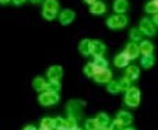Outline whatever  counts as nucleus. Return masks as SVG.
Masks as SVG:
<instances>
[{
  "label": "nucleus",
  "mask_w": 158,
  "mask_h": 130,
  "mask_svg": "<svg viewBox=\"0 0 158 130\" xmlns=\"http://www.w3.org/2000/svg\"><path fill=\"white\" fill-rule=\"evenodd\" d=\"M125 102L126 105H129L130 108H136L140 103V91L136 87H130L126 91V97H125Z\"/></svg>",
  "instance_id": "obj_1"
},
{
  "label": "nucleus",
  "mask_w": 158,
  "mask_h": 130,
  "mask_svg": "<svg viewBox=\"0 0 158 130\" xmlns=\"http://www.w3.org/2000/svg\"><path fill=\"white\" fill-rule=\"evenodd\" d=\"M85 103L83 102V101H72V102L67 105V113H69V116H73V118H81V115H83V108Z\"/></svg>",
  "instance_id": "obj_2"
},
{
  "label": "nucleus",
  "mask_w": 158,
  "mask_h": 130,
  "mask_svg": "<svg viewBox=\"0 0 158 130\" xmlns=\"http://www.w3.org/2000/svg\"><path fill=\"white\" fill-rule=\"evenodd\" d=\"M59 102V95L57 92H51V91H45L39 95V103L44 107H51L55 103Z\"/></svg>",
  "instance_id": "obj_3"
},
{
  "label": "nucleus",
  "mask_w": 158,
  "mask_h": 130,
  "mask_svg": "<svg viewBox=\"0 0 158 130\" xmlns=\"http://www.w3.org/2000/svg\"><path fill=\"white\" fill-rule=\"evenodd\" d=\"M127 24V18L122 14H118V15H112V17L108 18L106 21V25L112 30H119V28H123Z\"/></svg>",
  "instance_id": "obj_4"
},
{
  "label": "nucleus",
  "mask_w": 158,
  "mask_h": 130,
  "mask_svg": "<svg viewBox=\"0 0 158 130\" xmlns=\"http://www.w3.org/2000/svg\"><path fill=\"white\" fill-rule=\"evenodd\" d=\"M97 83H109L112 80V73L108 69H102V70H97V73L93 77Z\"/></svg>",
  "instance_id": "obj_5"
},
{
  "label": "nucleus",
  "mask_w": 158,
  "mask_h": 130,
  "mask_svg": "<svg viewBox=\"0 0 158 130\" xmlns=\"http://www.w3.org/2000/svg\"><path fill=\"white\" fill-rule=\"evenodd\" d=\"M140 31L141 34H146V35H154L155 34V27L154 24L151 23L150 20H147V18H143V20L140 21Z\"/></svg>",
  "instance_id": "obj_6"
},
{
  "label": "nucleus",
  "mask_w": 158,
  "mask_h": 130,
  "mask_svg": "<svg viewBox=\"0 0 158 130\" xmlns=\"http://www.w3.org/2000/svg\"><path fill=\"white\" fill-rule=\"evenodd\" d=\"M123 53L127 56L129 60H133V59H136V57L139 56L140 50H139V46L134 44V42H130V44H127V46H126V49H125Z\"/></svg>",
  "instance_id": "obj_7"
},
{
  "label": "nucleus",
  "mask_w": 158,
  "mask_h": 130,
  "mask_svg": "<svg viewBox=\"0 0 158 130\" xmlns=\"http://www.w3.org/2000/svg\"><path fill=\"white\" fill-rule=\"evenodd\" d=\"M105 52V45L101 41H91V55L94 57L102 56Z\"/></svg>",
  "instance_id": "obj_8"
},
{
  "label": "nucleus",
  "mask_w": 158,
  "mask_h": 130,
  "mask_svg": "<svg viewBox=\"0 0 158 130\" xmlns=\"http://www.w3.org/2000/svg\"><path fill=\"white\" fill-rule=\"evenodd\" d=\"M63 76V69L60 66H52L51 69L48 70V77L49 80H56L59 81Z\"/></svg>",
  "instance_id": "obj_9"
},
{
  "label": "nucleus",
  "mask_w": 158,
  "mask_h": 130,
  "mask_svg": "<svg viewBox=\"0 0 158 130\" xmlns=\"http://www.w3.org/2000/svg\"><path fill=\"white\" fill-rule=\"evenodd\" d=\"M74 17H76L74 11H72V10H63L62 14H60V17H59V20L63 25H67V24H70V23L74 21Z\"/></svg>",
  "instance_id": "obj_10"
},
{
  "label": "nucleus",
  "mask_w": 158,
  "mask_h": 130,
  "mask_svg": "<svg viewBox=\"0 0 158 130\" xmlns=\"http://www.w3.org/2000/svg\"><path fill=\"white\" fill-rule=\"evenodd\" d=\"M116 120H119L122 124L127 126V124H130L131 122H133V116H131L129 112H125V111H120V112L118 113V116H116Z\"/></svg>",
  "instance_id": "obj_11"
},
{
  "label": "nucleus",
  "mask_w": 158,
  "mask_h": 130,
  "mask_svg": "<svg viewBox=\"0 0 158 130\" xmlns=\"http://www.w3.org/2000/svg\"><path fill=\"white\" fill-rule=\"evenodd\" d=\"M139 76H140V69L137 66H129L127 70H126V77H127L130 81L137 80Z\"/></svg>",
  "instance_id": "obj_12"
},
{
  "label": "nucleus",
  "mask_w": 158,
  "mask_h": 130,
  "mask_svg": "<svg viewBox=\"0 0 158 130\" xmlns=\"http://www.w3.org/2000/svg\"><path fill=\"white\" fill-rule=\"evenodd\" d=\"M89 11L93 13V14H104L105 13V9H106V7H105V4L102 3V2H94L93 4H89Z\"/></svg>",
  "instance_id": "obj_13"
},
{
  "label": "nucleus",
  "mask_w": 158,
  "mask_h": 130,
  "mask_svg": "<svg viewBox=\"0 0 158 130\" xmlns=\"http://www.w3.org/2000/svg\"><path fill=\"white\" fill-rule=\"evenodd\" d=\"M139 50H140V53L141 55H151L152 53V50H154V46H152V44L151 42H148V41H143L140 44V46H139Z\"/></svg>",
  "instance_id": "obj_14"
},
{
  "label": "nucleus",
  "mask_w": 158,
  "mask_h": 130,
  "mask_svg": "<svg viewBox=\"0 0 158 130\" xmlns=\"http://www.w3.org/2000/svg\"><path fill=\"white\" fill-rule=\"evenodd\" d=\"M78 49H80V52L84 55V56L91 55V41H89V39H83V41L80 42Z\"/></svg>",
  "instance_id": "obj_15"
},
{
  "label": "nucleus",
  "mask_w": 158,
  "mask_h": 130,
  "mask_svg": "<svg viewBox=\"0 0 158 130\" xmlns=\"http://www.w3.org/2000/svg\"><path fill=\"white\" fill-rule=\"evenodd\" d=\"M114 9L116 13H119V14H122V13H125L126 10L129 9V3L127 0H116L114 4Z\"/></svg>",
  "instance_id": "obj_16"
},
{
  "label": "nucleus",
  "mask_w": 158,
  "mask_h": 130,
  "mask_svg": "<svg viewBox=\"0 0 158 130\" xmlns=\"http://www.w3.org/2000/svg\"><path fill=\"white\" fill-rule=\"evenodd\" d=\"M32 87L35 88V91H46V81L42 77H36L32 81Z\"/></svg>",
  "instance_id": "obj_17"
},
{
  "label": "nucleus",
  "mask_w": 158,
  "mask_h": 130,
  "mask_svg": "<svg viewBox=\"0 0 158 130\" xmlns=\"http://www.w3.org/2000/svg\"><path fill=\"white\" fill-rule=\"evenodd\" d=\"M115 66L118 67H125V66H129V59L125 53H119L116 57H115Z\"/></svg>",
  "instance_id": "obj_18"
},
{
  "label": "nucleus",
  "mask_w": 158,
  "mask_h": 130,
  "mask_svg": "<svg viewBox=\"0 0 158 130\" xmlns=\"http://www.w3.org/2000/svg\"><path fill=\"white\" fill-rule=\"evenodd\" d=\"M154 62H155V59L152 55H146V56L141 57V66L146 69H151L154 66Z\"/></svg>",
  "instance_id": "obj_19"
},
{
  "label": "nucleus",
  "mask_w": 158,
  "mask_h": 130,
  "mask_svg": "<svg viewBox=\"0 0 158 130\" xmlns=\"http://www.w3.org/2000/svg\"><path fill=\"white\" fill-rule=\"evenodd\" d=\"M94 65H95L97 70H102V69H108V62L106 59H104L102 56H97L94 60Z\"/></svg>",
  "instance_id": "obj_20"
},
{
  "label": "nucleus",
  "mask_w": 158,
  "mask_h": 130,
  "mask_svg": "<svg viewBox=\"0 0 158 130\" xmlns=\"http://www.w3.org/2000/svg\"><path fill=\"white\" fill-rule=\"evenodd\" d=\"M60 90V83L56 80H49V83H46V91L51 92H57Z\"/></svg>",
  "instance_id": "obj_21"
},
{
  "label": "nucleus",
  "mask_w": 158,
  "mask_h": 130,
  "mask_svg": "<svg viewBox=\"0 0 158 130\" xmlns=\"http://www.w3.org/2000/svg\"><path fill=\"white\" fill-rule=\"evenodd\" d=\"M74 127H77V119L69 116L67 119H64V129L66 130H73Z\"/></svg>",
  "instance_id": "obj_22"
},
{
  "label": "nucleus",
  "mask_w": 158,
  "mask_h": 130,
  "mask_svg": "<svg viewBox=\"0 0 158 130\" xmlns=\"http://www.w3.org/2000/svg\"><path fill=\"white\" fill-rule=\"evenodd\" d=\"M95 120L98 122L99 127H105V126H108V123H109V116H108L106 113H99V115L95 118Z\"/></svg>",
  "instance_id": "obj_23"
},
{
  "label": "nucleus",
  "mask_w": 158,
  "mask_h": 130,
  "mask_svg": "<svg viewBox=\"0 0 158 130\" xmlns=\"http://www.w3.org/2000/svg\"><path fill=\"white\" fill-rule=\"evenodd\" d=\"M146 11L150 13V14H157L158 13V3L157 2H148V3L146 4Z\"/></svg>",
  "instance_id": "obj_24"
},
{
  "label": "nucleus",
  "mask_w": 158,
  "mask_h": 130,
  "mask_svg": "<svg viewBox=\"0 0 158 130\" xmlns=\"http://www.w3.org/2000/svg\"><path fill=\"white\" fill-rule=\"evenodd\" d=\"M108 91L110 92V94H118V92L120 91V86H119V81H109V84H108Z\"/></svg>",
  "instance_id": "obj_25"
},
{
  "label": "nucleus",
  "mask_w": 158,
  "mask_h": 130,
  "mask_svg": "<svg viewBox=\"0 0 158 130\" xmlns=\"http://www.w3.org/2000/svg\"><path fill=\"white\" fill-rule=\"evenodd\" d=\"M44 9H48V10H52V11H56V10L59 9V3H57V0H46V2H45Z\"/></svg>",
  "instance_id": "obj_26"
},
{
  "label": "nucleus",
  "mask_w": 158,
  "mask_h": 130,
  "mask_svg": "<svg viewBox=\"0 0 158 130\" xmlns=\"http://www.w3.org/2000/svg\"><path fill=\"white\" fill-rule=\"evenodd\" d=\"M84 73H85V76L88 77H94V74L97 73V67L94 63H88V65L84 67Z\"/></svg>",
  "instance_id": "obj_27"
},
{
  "label": "nucleus",
  "mask_w": 158,
  "mask_h": 130,
  "mask_svg": "<svg viewBox=\"0 0 158 130\" xmlns=\"http://www.w3.org/2000/svg\"><path fill=\"white\" fill-rule=\"evenodd\" d=\"M99 129V124L95 119H88L85 122V130H98Z\"/></svg>",
  "instance_id": "obj_28"
},
{
  "label": "nucleus",
  "mask_w": 158,
  "mask_h": 130,
  "mask_svg": "<svg viewBox=\"0 0 158 130\" xmlns=\"http://www.w3.org/2000/svg\"><path fill=\"white\" fill-rule=\"evenodd\" d=\"M41 127L53 130V119H52V118H44L41 120Z\"/></svg>",
  "instance_id": "obj_29"
},
{
  "label": "nucleus",
  "mask_w": 158,
  "mask_h": 130,
  "mask_svg": "<svg viewBox=\"0 0 158 130\" xmlns=\"http://www.w3.org/2000/svg\"><path fill=\"white\" fill-rule=\"evenodd\" d=\"M53 129H56V130H66L64 129V119H63V118L53 119Z\"/></svg>",
  "instance_id": "obj_30"
},
{
  "label": "nucleus",
  "mask_w": 158,
  "mask_h": 130,
  "mask_svg": "<svg viewBox=\"0 0 158 130\" xmlns=\"http://www.w3.org/2000/svg\"><path fill=\"white\" fill-rule=\"evenodd\" d=\"M42 15H44L45 20L52 21V20H55V17H56V11H52V10L44 9V11H42Z\"/></svg>",
  "instance_id": "obj_31"
},
{
  "label": "nucleus",
  "mask_w": 158,
  "mask_h": 130,
  "mask_svg": "<svg viewBox=\"0 0 158 130\" xmlns=\"http://www.w3.org/2000/svg\"><path fill=\"white\" fill-rule=\"evenodd\" d=\"M119 86H120V91H127L130 88V80H129L127 77H123L122 80L119 81Z\"/></svg>",
  "instance_id": "obj_32"
},
{
  "label": "nucleus",
  "mask_w": 158,
  "mask_h": 130,
  "mask_svg": "<svg viewBox=\"0 0 158 130\" xmlns=\"http://www.w3.org/2000/svg\"><path fill=\"white\" fill-rule=\"evenodd\" d=\"M141 31L140 30H131L130 31V38H131V41L133 42H137V41H140L141 39Z\"/></svg>",
  "instance_id": "obj_33"
},
{
  "label": "nucleus",
  "mask_w": 158,
  "mask_h": 130,
  "mask_svg": "<svg viewBox=\"0 0 158 130\" xmlns=\"http://www.w3.org/2000/svg\"><path fill=\"white\" fill-rule=\"evenodd\" d=\"M109 130H125V124H122L119 120H114L110 123Z\"/></svg>",
  "instance_id": "obj_34"
},
{
  "label": "nucleus",
  "mask_w": 158,
  "mask_h": 130,
  "mask_svg": "<svg viewBox=\"0 0 158 130\" xmlns=\"http://www.w3.org/2000/svg\"><path fill=\"white\" fill-rule=\"evenodd\" d=\"M25 0H13V3L15 4V6H20V4H23Z\"/></svg>",
  "instance_id": "obj_35"
},
{
  "label": "nucleus",
  "mask_w": 158,
  "mask_h": 130,
  "mask_svg": "<svg viewBox=\"0 0 158 130\" xmlns=\"http://www.w3.org/2000/svg\"><path fill=\"white\" fill-rule=\"evenodd\" d=\"M152 21H154V25H157V27H158V13H157V14H154Z\"/></svg>",
  "instance_id": "obj_36"
},
{
  "label": "nucleus",
  "mask_w": 158,
  "mask_h": 130,
  "mask_svg": "<svg viewBox=\"0 0 158 130\" xmlns=\"http://www.w3.org/2000/svg\"><path fill=\"white\" fill-rule=\"evenodd\" d=\"M24 130H36V129H35V127H34V126H31V124H30V126H27Z\"/></svg>",
  "instance_id": "obj_37"
},
{
  "label": "nucleus",
  "mask_w": 158,
  "mask_h": 130,
  "mask_svg": "<svg viewBox=\"0 0 158 130\" xmlns=\"http://www.w3.org/2000/svg\"><path fill=\"white\" fill-rule=\"evenodd\" d=\"M10 0H0V4H7Z\"/></svg>",
  "instance_id": "obj_38"
},
{
  "label": "nucleus",
  "mask_w": 158,
  "mask_h": 130,
  "mask_svg": "<svg viewBox=\"0 0 158 130\" xmlns=\"http://www.w3.org/2000/svg\"><path fill=\"white\" fill-rule=\"evenodd\" d=\"M84 2H85V3H88V4H93L95 0H84Z\"/></svg>",
  "instance_id": "obj_39"
},
{
  "label": "nucleus",
  "mask_w": 158,
  "mask_h": 130,
  "mask_svg": "<svg viewBox=\"0 0 158 130\" xmlns=\"http://www.w3.org/2000/svg\"><path fill=\"white\" fill-rule=\"evenodd\" d=\"M98 130H109V127H106V126H105V127H99Z\"/></svg>",
  "instance_id": "obj_40"
},
{
  "label": "nucleus",
  "mask_w": 158,
  "mask_h": 130,
  "mask_svg": "<svg viewBox=\"0 0 158 130\" xmlns=\"http://www.w3.org/2000/svg\"><path fill=\"white\" fill-rule=\"evenodd\" d=\"M31 2H32V3H39L41 0H31Z\"/></svg>",
  "instance_id": "obj_41"
},
{
  "label": "nucleus",
  "mask_w": 158,
  "mask_h": 130,
  "mask_svg": "<svg viewBox=\"0 0 158 130\" xmlns=\"http://www.w3.org/2000/svg\"><path fill=\"white\" fill-rule=\"evenodd\" d=\"M73 130H83V129H80V127H74Z\"/></svg>",
  "instance_id": "obj_42"
},
{
  "label": "nucleus",
  "mask_w": 158,
  "mask_h": 130,
  "mask_svg": "<svg viewBox=\"0 0 158 130\" xmlns=\"http://www.w3.org/2000/svg\"><path fill=\"white\" fill-rule=\"evenodd\" d=\"M125 130H136V129H133V127H129V129H125Z\"/></svg>",
  "instance_id": "obj_43"
},
{
  "label": "nucleus",
  "mask_w": 158,
  "mask_h": 130,
  "mask_svg": "<svg viewBox=\"0 0 158 130\" xmlns=\"http://www.w3.org/2000/svg\"><path fill=\"white\" fill-rule=\"evenodd\" d=\"M39 130H51V129H44V127H41V129H39Z\"/></svg>",
  "instance_id": "obj_44"
},
{
  "label": "nucleus",
  "mask_w": 158,
  "mask_h": 130,
  "mask_svg": "<svg viewBox=\"0 0 158 130\" xmlns=\"http://www.w3.org/2000/svg\"><path fill=\"white\" fill-rule=\"evenodd\" d=\"M154 2H157V3H158V0H154Z\"/></svg>",
  "instance_id": "obj_45"
}]
</instances>
